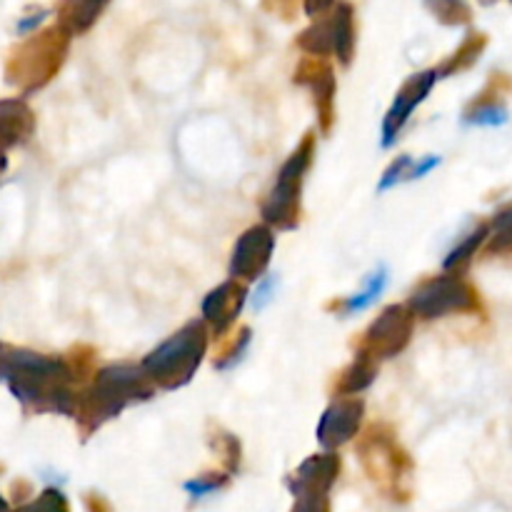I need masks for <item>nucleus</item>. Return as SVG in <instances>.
Returning <instances> with one entry per match:
<instances>
[{
  "mask_svg": "<svg viewBox=\"0 0 512 512\" xmlns=\"http://www.w3.org/2000/svg\"><path fill=\"white\" fill-rule=\"evenodd\" d=\"M203 348V328H200V325H190L183 333L175 335L173 340L160 345V348L145 360V370H148L155 380L168 385V388H175V385L190 380L193 370L198 368Z\"/></svg>",
  "mask_w": 512,
  "mask_h": 512,
  "instance_id": "obj_1",
  "label": "nucleus"
},
{
  "mask_svg": "<svg viewBox=\"0 0 512 512\" xmlns=\"http://www.w3.org/2000/svg\"><path fill=\"white\" fill-rule=\"evenodd\" d=\"M65 30H48V33L38 35L30 40L23 50L13 58L10 70L18 73L25 80H45L55 70L65 53Z\"/></svg>",
  "mask_w": 512,
  "mask_h": 512,
  "instance_id": "obj_2",
  "label": "nucleus"
},
{
  "mask_svg": "<svg viewBox=\"0 0 512 512\" xmlns=\"http://www.w3.org/2000/svg\"><path fill=\"white\" fill-rule=\"evenodd\" d=\"M473 305V293L460 280H433L423 285L413 295V308L425 318H438V315L453 313V310H468Z\"/></svg>",
  "mask_w": 512,
  "mask_h": 512,
  "instance_id": "obj_3",
  "label": "nucleus"
},
{
  "mask_svg": "<svg viewBox=\"0 0 512 512\" xmlns=\"http://www.w3.org/2000/svg\"><path fill=\"white\" fill-rule=\"evenodd\" d=\"M308 150L310 143H305L303 150L295 153L290 163L283 168V173H280L278 185H275L273 195H270V203L265 205V218L270 223H283L285 218L295 215V198H298L300 175H303L305 165H308Z\"/></svg>",
  "mask_w": 512,
  "mask_h": 512,
  "instance_id": "obj_4",
  "label": "nucleus"
},
{
  "mask_svg": "<svg viewBox=\"0 0 512 512\" xmlns=\"http://www.w3.org/2000/svg\"><path fill=\"white\" fill-rule=\"evenodd\" d=\"M438 78V70H428V73L413 75V78L403 85V90H400L398 98H395L393 110H390L388 118H385V145L393 143V138L400 133V128L408 123L410 113L423 103L425 95L430 93V88H433Z\"/></svg>",
  "mask_w": 512,
  "mask_h": 512,
  "instance_id": "obj_5",
  "label": "nucleus"
},
{
  "mask_svg": "<svg viewBox=\"0 0 512 512\" xmlns=\"http://www.w3.org/2000/svg\"><path fill=\"white\" fill-rule=\"evenodd\" d=\"M270 250H273V235L265 228H253L250 233L243 235L238 245H235L233 255V278H253V275L263 273L268 265Z\"/></svg>",
  "mask_w": 512,
  "mask_h": 512,
  "instance_id": "obj_6",
  "label": "nucleus"
},
{
  "mask_svg": "<svg viewBox=\"0 0 512 512\" xmlns=\"http://www.w3.org/2000/svg\"><path fill=\"white\" fill-rule=\"evenodd\" d=\"M360 423V405L358 403H338L323 415V423L318 428L320 443L338 445L345 443L355 433Z\"/></svg>",
  "mask_w": 512,
  "mask_h": 512,
  "instance_id": "obj_7",
  "label": "nucleus"
},
{
  "mask_svg": "<svg viewBox=\"0 0 512 512\" xmlns=\"http://www.w3.org/2000/svg\"><path fill=\"white\" fill-rule=\"evenodd\" d=\"M408 330L410 328L408 320H405L403 308H390L388 313L373 325L370 338L378 345L375 350H380V353H395V350H400V345L405 343V338H408Z\"/></svg>",
  "mask_w": 512,
  "mask_h": 512,
  "instance_id": "obj_8",
  "label": "nucleus"
},
{
  "mask_svg": "<svg viewBox=\"0 0 512 512\" xmlns=\"http://www.w3.org/2000/svg\"><path fill=\"white\" fill-rule=\"evenodd\" d=\"M108 0H63L60 5V25L70 33H83L103 13Z\"/></svg>",
  "mask_w": 512,
  "mask_h": 512,
  "instance_id": "obj_9",
  "label": "nucleus"
},
{
  "mask_svg": "<svg viewBox=\"0 0 512 512\" xmlns=\"http://www.w3.org/2000/svg\"><path fill=\"white\" fill-rule=\"evenodd\" d=\"M330 28H333V50L343 63H348L353 55L355 45V23H353V8L348 3L335 5V15L330 18Z\"/></svg>",
  "mask_w": 512,
  "mask_h": 512,
  "instance_id": "obj_10",
  "label": "nucleus"
},
{
  "mask_svg": "<svg viewBox=\"0 0 512 512\" xmlns=\"http://www.w3.org/2000/svg\"><path fill=\"white\" fill-rule=\"evenodd\" d=\"M240 305H243V293L235 290L233 283H228L220 290H215V293L205 300V315H208L213 323L225 325L228 320H233L235 310H240Z\"/></svg>",
  "mask_w": 512,
  "mask_h": 512,
  "instance_id": "obj_11",
  "label": "nucleus"
},
{
  "mask_svg": "<svg viewBox=\"0 0 512 512\" xmlns=\"http://www.w3.org/2000/svg\"><path fill=\"white\" fill-rule=\"evenodd\" d=\"M440 163V158L438 155H430L428 160H425V163H420V165H413V160L408 158V155H405V158H400V160H395L393 165H390L388 170H385V175H383V183H380V190H388V188H393L395 183H403V180H415V178H423L425 173H430V170L435 168V165Z\"/></svg>",
  "mask_w": 512,
  "mask_h": 512,
  "instance_id": "obj_12",
  "label": "nucleus"
},
{
  "mask_svg": "<svg viewBox=\"0 0 512 512\" xmlns=\"http://www.w3.org/2000/svg\"><path fill=\"white\" fill-rule=\"evenodd\" d=\"M385 285H388V273H385V268H378L375 273H370L365 290L363 293L353 295V298L348 300V308H345V313H358V310L368 308V305L373 303L380 293H383Z\"/></svg>",
  "mask_w": 512,
  "mask_h": 512,
  "instance_id": "obj_13",
  "label": "nucleus"
},
{
  "mask_svg": "<svg viewBox=\"0 0 512 512\" xmlns=\"http://www.w3.org/2000/svg\"><path fill=\"white\" fill-rule=\"evenodd\" d=\"M430 8L445 25H460L470 20V8L465 0H430Z\"/></svg>",
  "mask_w": 512,
  "mask_h": 512,
  "instance_id": "obj_14",
  "label": "nucleus"
},
{
  "mask_svg": "<svg viewBox=\"0 0 512 512\" xmlns=\"http://www.w3.org/2000/svg\"><path fill=\"white\" fill-rule=\"evenodd\" d=\"M300 45H303L305 50H310V53H320V55L333 50V28H330V20L305 30V33L300 35Z\"/></svg>",
  "mask_w": 512,
  "mask_h": 512,
  "instance_id": "obj_15",
  "label": "nucleus"
},
{
  "mask_svg": "<svg viewBox=\"0 0 512 512\" xmlns=\"http://www.w3.org/2000/svg\"><path fill=\"white\" fill-rule=\"evenodd\" d=\"M483 48H485V35H470V38L460 45L458 53L448 60V68H445V73L468 68V65L475 63V58L483 53Z\"/></svg>",
  "mask_w": 512,
  "mask_h": 512,
  "instance_id": "obj_16",
  "label": "nucleus"
},
{
  "mask_svg": "<svg viewBox=\"0 0 512 512\" xmlns=\"http://www.w3.org/2000/svg\"><path fill=\"white\" fill-rule=\"evenodd\" d=\"M508 120V110L498 100H488V103H480L478 108L470 113L468 123L473 125H503Z\"/></svg>",
  "mask_w": 512,
  "mask_h": 512,
  "instance_id": "obj_17",
  "label": "nucleus"
},
{
  "mask_svg": "<svg viewBox=\"0 0 512 512\" xmlns=\"http://www.w3.org/2000/svg\"><path fill=\"white\" fill-rule=\"evenodd\" d=\"M490 250L512 258V208L500 213L498 220H495V238L490 243Z\"/></svg>",
  "mask_w": 512,
  "mask_h": 512,
  "instance_id": "obj_18",
  "label": "nucleus"
},
{
  "mask_svg": "<svg viewBox=\"0 0 512 512\" xmlns=\"http://www.w3.org/2000/svg\"><path fill=\"white\" fill-rule=\"evenodd\" d=\"M485 233H488V230H485V228H478V230H475L473 235H468V240H465V243L460 245V248H455L453 253H450L448 263H445V265H448V268H453L455 263H460V260H465V258H468V255H473V250L478 248L480 240L485 238Z\"/></svg>",
  "mask_w": 512,
  "mask_h": 512,
  "instance_id": "obj_19",
  "label": "nucleus"
},
{
  "mask_svg": "<svg viewBox=\"0 0 512 512\" xmlns=\"http://www.w3.org/2000/svg\"><path fill=\"white\" fill-rule=\"evenodd\" d=\"M273 285H275V280L270 278V280H263V283L258 285V290H255V298H253V308L255 310H263L265 305L270 303V295H273Z\"/></svg>",
  "mask_w": 512,
  "mask_h": 512,
  "instance_id": "obj_20",
  "label": "nucleus"
},
{
  "mask_svg": "<svg viewBox=\"0 0 512 512\" xmlns=\"http://www.w3.org/2000/svg\"><path fill=\"white\" fill-rule=\"evenodd\" d=\"M25 512H60L58 495H53V493L43 495V500H38V503H35V505H30V508L25 510Z\"/></svg>",
  "mask_w": 512,
  "mask_h": 512,
  "instance_id": "obj_21",
  "label": "nucleus"
},
{
  "mask_svg": "<svg viewBox=\"0 0 512 512\" xmlns=\"http://www.w3.org/2000/svg\"><path fill=\"white\" fill-rule=\"evenodd\" d=\"M305 3V13L308 15H323L325 10H330V8H335V0H303Z\"/></svg>",
  "mask_w": 512,
  "mask_h": 512,
  "instance_id": "obj_22",
  "label": "nucleus"
},
{
  "mask_svg": "<svg viewBox=\"0 0 512 512\" xmlns=\"http://www.w3.org/2000/svg\"><path fill=\"white\" fill-rule=\"evenodd\" d=\"M295 3H298V0H265V5H270L273 10H278V13L285 15V18H290V15H293Z\"/></svg>",
  "mask_w": 512,
  "mask_h": 512,
  "instance_id": "obj_23",
  "label": "nucleus"
},
{
  "mask_svg": "<svg viewBox=\"0 0 512 512\" xmlns=\"http://www.w3.org/2000/svg\"><path fill=\"white\" fill-rule=\"evenodd\" d=\"M480 3H485V5H490V3H495V0H480Z\"/></svg>",
  "mask_w": 512,
  "mask_h": 512,
  "instance_id": "obj_24",
  "label": "nucleus"
}]
</instances>
